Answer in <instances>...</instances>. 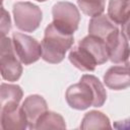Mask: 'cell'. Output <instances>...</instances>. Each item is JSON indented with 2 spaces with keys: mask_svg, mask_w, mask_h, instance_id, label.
<instances>
[{
  "mask_svg": "<svg viewBox=\"0 0 130 130\" xmlns=\"http://www.w3.org/2000/svg\"><path fill=\"white\" fill-rule=\"evenodd\" d=\"M65 99L71 109L82 111L89 107H102L107 101V91L98 77L84 74L78 83L71 84L66 89Z\"/></svg>",
  "mask_w": 130,
  "mask_h": 130,
  "instance_id": "6da1fadb",
  "label": "cell"
},
{
  "mask_svg": "<svg viewBox=\"0 0 130 130\" xmlns=\"http://www.w3.org/2000/svg\"><path fill=\"white\" fill-rule=\"evenodd\" d=\"M74 42L73 35H68L58 29L51 22L45 29L42 45V59L51 64L63 61L65 54L71 49Z\"/></svg>",
  "mask_w": 130,
  "mask_h": 130,
  "instance_id": "7a4b0ae2",
  "label": "cell"
},
{
  "mask_svg": "<svg viewBox=\"0 0 130 130\" xmlns=\"http://www.w3.org/2000/svg\"><path fill=\"white\" fill-rule=\"evenodd\" d=\"M52 15L54 25L61 31L73 35L77 30L80 21V13L73 3L68 1L55 3L52 7Z\"/></svg>",
  "mask_w": 130,
  "mask_h": 130,
  "instance_id": "3957f363",
  "label": "cell"
},
{
  "mask_svg": "<svg viewBox=\"0 0 130 130\" xmlns=\"http://www.w3.org/2000/svg\"><path fill=\"white\" fill-rule=\"evenodd\" d=\"M12 13L15 26L24 32L35 31L43 19L41 8L28 1L14 3Z\"/></svg>",
  "mask_w": 130,
  "mask_h": 130,
  "instance_id": "277c9868",
  "label": "cell"
},
{
  "mask_svg": "<svg viewBox=\"0 0 130 130\" xmlns=\"http://www.w3.org/2000/svg\"><path fill=\"white\" fill-rule=\"evenodd\" d=\"M0 68L2 78L7 81L18 80L22 73L21 61L15 53L12 39L8 37L1 38Z\"/></svg>",
  "mask_w": 130,
  "mask_h": 130,
  "instance_id": "5b68a950",
  "label": "cell"
},
{
  "mask_svg": "<svg viewBox=\"0 0 130 130\" xmlns=\"http://www.w3.org/2000/svg\"><path fill=\"white\" fill-rule=\"evenodd\" d=\"M12 42L15 53L22 64H32L42 57V45L35 38L15 31L12 34Z\"/></svg>",
  "mask_w": 130,
  "mask_h": 130,
  "instance_id": "8992f818",
  "label": "cell"
},
{
  "mask_svg": "<svg viewBox=\"0 0 130 130\" xmlns=\"http://www.w3.org/2000/svg\"><path fill=\"white\" fill-rule=\"evenodd\" d=\"M1 128L3 130H24L28 127L24 111L19 103H5L1 105Z\"/></svg>",
  "mask_w": 130,
  "mask_h": 130,
  "instance_id": "52a82bcc",
  "label": "cell"
},
{
  "mask_svg": "<svg viewBox=\"0 0 130 130\" xmlns=\"http://www.w3.org/2000/svg\"><path fill=\"white\" fill-rule=\"evenodd\" d=\"M108 53L109 60L114 64L126 63L130 56V47L128 40L122 34L120 29L113 31L106 40H105Z\"/></svg>",
  "mask_w": 130,
  "mask_h": 130,
  "instance_id": "ba28073f",
  "label": "cell"
},
{
  "mask_svg": "<svg viewBox=\"0 0 130 130\" xmlns=\"http://www.w3.org/2000/svg\"><path fill=\"white\" fill-rule=\"evenodd\" d=\"M105 84L113 90H122L130 87V65H115L104 74Z\"/></svg>",
  "mask_w": 130,
  "mask_h": 130,
  "instance_id": "9c48e42d",
  "label": "cell"
},
{
  "mask_svg": "<svg viewBox=\"0 0 130 130\" xmlns=\"http://www.w3.org/2000/svg\"><path fill=\"white\" fill-rule=\"evenodd\" d=\"M27 119L28 128L35 129V125L39 118L48 111L46 100L40 94H30L23 101L21 105Z\"/></svg>",
  "mask_w": 130,
  "mask_h": 130,
  "instance_id": "30bf717a",
  "label": "cell"
},
{
  "mask_svg": "<svg viewBox=\"0 0 130 130\" xmlns=\"http://www.w3.org/2000/svg\"><path fill=\"white\" fill-rule=\"evenodd\" d=\"M68 59L73 66L81 71H93L96 65H99L94 56L89 52V50L80 44H77L70 50Z\"/></svg>",
  "mask_w": 130,
  "mask_h": 130,
  "instance_id": "8fae6325",
  "label": "cell"
},
{
  "mask_svg": "<svg viewBox=\"0 0 130 130\" xmlns=\"http://www.w3.org/2000/svg\"><path fill=\"white\" fill-rule=\"evenodd\" d=\"M119 29L118 24H116L109 16L108 14H101L94 17H91V19L88 22V35L95 36L100 39H103L104 41L115 30Z\"/></svg>",
  "mask_w": 130,
  "mask_h": 130,
  "instance_id": "7c38bea8",
  "label": "cell"
},
{
  "mask_svg": "<svg viewBox=\"0 0 130 130\" xmlns=\"http://www.w3.org/2000/svg\"><path fill=\"white\" fill-rule=\"evenodd\" d=\"M78 44H80L81 46L89 50V52L94 56L99 65H102L109 60L108 47L106 42L103 39H100L95 36L88 35L84 37L82 40H80Z\"/></svg>",
  "mask_w": 130,
  "mask_h": 130,
  "instance_id": "4fadbf2b",
  "label": "cell"
},
{
  "mask_svg": "<svg viewBox=\"0 0 130 130\" xmlns=\"http://www.w3.org/2000/svg\"><path fill=\"white\" fill-rule=\"evenodd\" d=\"M81 129H110L112 125L110 119L100 111H89L87 112L81 120Z\"/></svg>",
  "mask_w": 130,
  "mask_h": 130,
  "instance_id": "5bb4252c",
  "label": "cell"
},
{
  "mask_svg": "<svg viewBox=\"0 0 130 130\" xmlns=\"http://www.w3.org/2000/svg\"><path fill=\"white\" fill-rule=\"evenodd\" d=\"M129 13L130 0H109L108 16L116 24H122Z\"/></svg>",
  "mask_w": 130,
  "mask_h": 130,
  "instance_id": "9a60e30c",
  "label": "cell"
},
{
  "mask_svg": "<svg viewBox=\"0 0 130 130\" xmlns=\"http://www.w3.org/2000/svg\"><path fill=\"white\" fill-rule=\"evenodd\" d=\"M66 123L64 118L55 112L47 111L44 113L35 125V129L42 130V129H65Z\"/></svg>",
  "mask_w": 130,
  "mask_h": 130,
  "instance_id": "2e32d148",
  "label": "cell"
},
{
  "mask_svg": "<svg viewBox=\"0 0 130 130\" xmlns=\"http://www.w3.org/2000/svg\"><path fill=\"white\" fill-rule=\"evenodd\" d=\"M23 91L21 87L17 84L11 83H1L0 86V101L1 105L5 103H19L22 99Z\"/></svg>",
  "mask_w": 130,
  "mask_h": 130,
  "instance_id": "e0dca14e",
  "label": "cell"
},
{
  "mask_svg": "<svg viewBox=\"0 0 130 130\" xmlns=\"http://www.w3.org/2000/svg\"><path fill=\"white\" fill-rule=\"evenodd\" d=\"M77 4L85 15L94 17L103 14L106 0H77Z\"/></svg>",
  "mask_w": 130,
  "mask_h": 130,
  "instance_id": "ac0fdd59",
  "label": "cell"
},
{
  "mask_svg": "<svg viewBox=\"0 0 130 130\" xmlns=\"http://www.w3.org/2000/svg\"><path fill=\"white\" fill-rule=\"evenodd\" d=\"M11 28V20L9 13L2 7V16H1V38L6 37L8 31Z\"/></svg>",
  "mask_w": 130,
  "mask_h": 130,
  "instance_id": "d6986e66",
  "label": "cell"
},
{
  "mask_svg": "<svg viewBox=\"0 0 130 130\" xmlns=\"http://www.w3.org/2000/svg\"><path fill=\"white\" fill-rule=\"evenodd\" d=\"M121 31L126 37L128 41H130V13L124 20V22L121 24Z\"/></svg>",
  "mask_w": 130,
  "mask_h": 130,
  "instance_id": "ffe728a7",
  "label": "cell"
},
{
  "mask_svg": "<svg viewBox=\"0 0 130 130\" xmlns=\"http://www.w3.org/2000/svg\"><path fill=\"white\" fill-rule=\"evenodd\" d=\"M114 128L116 129H122V130H128L130 129V117L121 121H116L114 123Z\"/></svg>",
  "mask_w": 130,
  "mask_h": 130,
  "instance_id": "44dd1931",
  "label": "cell"
},
{
  "mask_svg": "<svg viewBox=\"0 0 130 130\" xmlns=\"http://www.w3.org/2000/svg\"><path fill=\"white\" fill-rule=\"evenodd\" d=\"M36 1H38V2H45V1H47V0H36Z\"/></svg>",
  "mask_w": 130,
  "mask_h": 130,
  "instance_id": "7402d4cb",
  "label": "cell"
},
{
  "mask_svg": "<svg viewBox=\"0 0 130 130\" xmlns=\"http://www.w3.org/2000/svg\"><path fill=\"white\" fill-rule=\"evenodd\" d=\"M127 63L130 65V56H129V59H128V61H127Z\"/></svg>",
  "mask_w": 130,
  "mask_h": 130,
  "instance_id": "603a6c76",
  "label": "cell"
}]
</instances>
